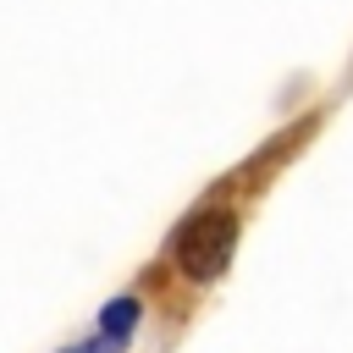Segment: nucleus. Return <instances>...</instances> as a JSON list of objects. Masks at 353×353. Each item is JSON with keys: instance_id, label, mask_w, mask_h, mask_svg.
<instances>
[{"instance_id": "1", "label": "nucleus", "mask_w": 353, "mask_h": 353, "mask_svg": "<svg viewBox=\"0 0 353 353\" xmlns=\"http://www.w3.org/2000/svg\"><path fill=\"white\" fill-rule=\"evenodd\" d=\"M232 243H237V215H232V210H204V215H193V221L182 226V237H176V265H182L193 281H210V276L226 270Z\"/></svg>"}, {"instance_id": "2", "label": "nucleus", "mask_w": 353, "mask_h": 353, "mask_svg": "<svg viewBox=\"0 0 353 353\" xmlns=\"http://www.w3.org/2000/svg\"><path fill=\"white\" fill-rule=\"evenodd\" d=\"M132 325H138V298H116V303H105V320H99L105 342H121Z\"/></svg>"}, {"instance_id": "3", "label": "nucleus", "mask_w": 353, "mask_h": 353, "mask_svg": "<svg viewBox=\"0 0 353 353\" xmlns=\"http://www.w3.org/2000/svg\"><path fill=\"white\" fill-rule=\"evenodd\" d=\"M72 353H105V342H94V347H72Z\"/></svg>"}]
</instances>
